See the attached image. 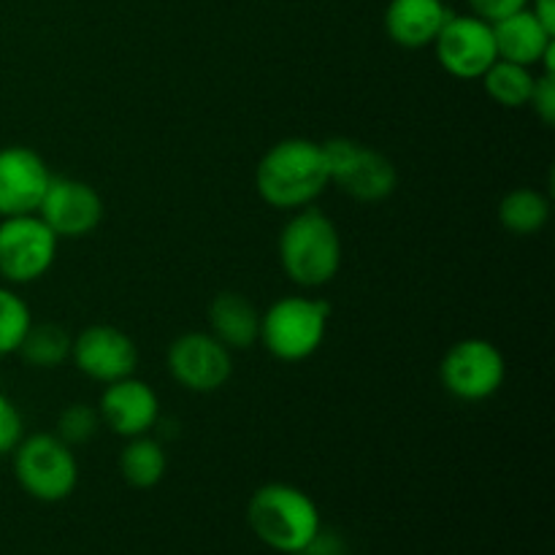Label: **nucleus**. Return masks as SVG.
I'll return each instance as SVG.
<instances>
[{"instance_id": "39448f33", "label": "nucleus", "mask_w": 555, "mask_h": 555, "mask_svg": "<svg viewBox=\"0 0 555 555\" xmlns=\"http://www.w3.org/2000/svg\"><path fill=\"white\" fill-rule=\"evenodd\" d=\"M11 455H14L16 482L36 502H65L79 486V461L74 448L65 444L57 434L22 437Z\"/></svg>"}, {"instance_id": "f03ea898", "label": "nucleus", "mask_w": 555, "mask_h": 555, "mask_svg": "<svg viewBox=\"0 0 555 555\" xmlns=\"http://www.w3.org/2000/svg\"><path fill=\"white\" fill-rule=\"evenodd\" d=\"M247 524L266 547L282 555H301L323 529L314 499L287 482H269L253 493Z\"/></svg>"}, {"instance_id": "dca6fc26", "label": "nucleus", "mask_w": 555, "mask_h": 555, "mask_svg": "<svg viewBox=\"0 0 555 555\" xmlns=\"http://www.w3.org/2000/svg\"><path fill=\"white\" fill-rule=\"evenodd\" d=\"M491 27L499 60L529 65V68L540 65L542 54H545L547 47L555 41V33L547 30V27L531 14L529 5L515 11V14L491 22Z\"/></svg>"}, {"instance_id": "6e6552de", "label": "nucleus", "mask_w": 555, "mask_h": 555, "mask_svg": "<svg viewBox=\"0 0 555 555\" xmlns=\"http://www.w3.org/2000/svg\"><path fill=\"white\" fill-rule=\"evenodd\" d=\"M507 377V363L488 339H461L439 363V383L459 401H486L499 393Z\"/></svg>"}, {"instance_id": "f3484780", "label": "nucleus", "mask_w": 555, "mask_h": 555, "mask_svg": "<svg viewBox=\"0 0 555 555\" xmlns=\"http://www.w3.org/2000/svg\"><path fill=\"white\" fill-rule=\"evenodd\" d=\"M209 334L228 350H247L258 341L260 312L242 293H220L209 307Z\"/></svg>"}, {"instance_id": "4be33fe9", "label": "nucleus", "mask_w": 555, "mask_h": 555, "mask_svg": "<svg viewBox=\"0 0 555 555\" xmlns=\"http://www.w3.org/2000/svg\"><path fill=\"white\" fill-rule=\"evenodd\" d=\"M36 323L25 298L9 285H0V356H11L20 350L22 339L30 325Z\"/></svg>"}, {"instance_id": "cd10ccee", "label": "nucleus", "mask_w": 555, "mask_h": 555, "mask_svg": "<svg viewBox=\"0 0 555 555\" xmlns=\"http://www.w3.org/2000/svg\"><path fill=\"white\" fill-rule=\"evenodd\" d=\"M529 9L547 30L555 33V0H529Z\"/></svg>"}, {"instance_id": "aec40b11", "label": "nucleus", "mask_w": 555, "mask_h": 555, "mask_svg": "<svg viewBox=\"0 0 555 555\" xmlns=\"http://www.w3.org/2000/svg\"><path fill=\"white\" fill-rule=\"evenodd\" d=\"M482 87L488 95L504 108H524L529 106L531 90H534L537 74L529 65L507 63V60H496L491 68L482 74Z\"/></svg>"}, {"instance_id": "20e7f679", "label": "nucleus", "mask_w": 555, "mask_h": 555, "mask_svg": "<svg viewBox=\"0 0 555 555\" xmlns=\"http://www.w3.org/2000/svg\"><path fill=\"white\" fill-rule=\"evenodd\" d=\"M331 304L301 296H285L260 314L258 341L276 361L298 363L320 350L328 331Z\"/></svg>"}, {"instance_id": "f8f14e48", "label": "nucleus", "mask_w": 555, "mask_h": 555, "mask_svg": "<svg viewBox=\"0 0 555 555\" xmlns=\"http://www.w3.org/2000/svg\"><path fill=\"white\" fill-rule=\"evenodd\" d=\"M70 361L95 383H117L139 366V347L114 325H90L70 341Z\"/></svg>"}, {"instance_id": "412c9836", "label": "nucleus", "mask_w": 555, "mask_h": 555, "mask_svg": "<svg viewBox=\"0 0 555 555\" xmlns=\"http://www.w3.org/2000/svg\"><path fill=\"white\" fill-rule=\"evenodd\" d=\"M70 341L68 331L54 323H33L27 336L20 345V356L27 366L36 369H57L70 361Z\"/></svg>"}, {"instance_id": "7ed1b4c3", "label": "nucleus", "mask_w": 555, "mask_h": 555, "mask_svg": "<svg viewBox=\"0 0 555 555\" xmlns=\"http://www.w3.org/2000/svg\"><path fill=\"white\" fill-rule=\"evenodd\" d=\"M280 263L287 280L301 287H323L341 269V236L320 209L296 211L280 233Z\"/></svg>"}, {"instance_id": "6ab92c4d", "label": "nucleus", "mask_w": 555, "mask_h": 555, "mask_svg": "<svg viewBox=\"0 0 555 555\" xmlns=\"http://www.w3.org/2000/svg\"><path fill=\"white\" fill-rule=\"evenodd\" d=\"M551 220V201L531 188L509 190L499 204V222L515 236H534Z\"/></svg>"}, {"instance_id": "423d86ee", "label": "nucleus", "mask_w": 555, "mask_h": 555, "mask_svg": "<svg viewBox=\"0 0 555 555\" xmlns=\"http://www.w3.org/2000/svg\"><path fill=\"white\" fill-rule=\"evenodd\" d=\"M320 146H323L331 182L339 184L350 198L377 204V201L393 195L399 173L383 152L358 144L352 139H331Z\"/></svg>"}, {"instance_id": "0eeeda50", "label": "nucleus", "mask_w": 555, "mask_h": 555, "mask_svg": "<svg viewBox=\"0 0 555 555\" xmlns=\"http://www.w3.org/2000/svg\"><path fill=\"white\" fill-rule=\"evenodd\" d=\"M57 242L38 215L0 217V280L30 285L52 269Z\"/></svg>"}, {"instance_id": "a878e982", "label": "nucleus", "mask_w": 555, "mask_h": 555, "mask_svg": "<svg viewBox=\"0 0 555 555\" xmlns=\"http://www.w3.org/2000/svg\"><path fill=\"white\" fill-rule=\"evenodd\" d=\"M469 5L480 20L496 22L502 20V16H509L515 14V11L526 9L529 0H469Z\"/></svg>"}, {"instance_id": "f257e3e1", "label": "nucleus", "mask_w": 555, "mask_h": 555, "mask_svg": "<svg viewBox=\"0 0 555 555\" xmlns=\"http://www.w3.org/2000/svg\"><path fill=\"white\" fill-rule=\"evenodd\" d=\"M331 184L323 146L312 139H282L255 168L258 195L274 209H307Z\"/></svg>"}, {"instance_id": "bb28decb", "label": "nucleus", "mask_w": 555, "mask_h": 555, "mask_svg": "<svg viewBox=\"0 0 555 555\" xmlns=\"http://www.w3.org/2000/svg\"><path fill=\"white\" fill-rule=\"evenodd\" d=\"M301 555H341V540L331 531L320 529L318 537L309 542V547Z\"/></svg>"}, {"instance_id": "a211bd4d", "label": "nucleus", "mask_w": 555, "mask_h": 555, "mask_svg": "<svg viewBox=\"0 0 555 555\" xmlns=\"http://www.w3.org/2000/svg\"><path fill=\"white\" fill-rule=\"evenodd\" d=\"M166 450L150 434L128 439V444L119 453V475H122V480L130 488H139V491H150V488L160 486V480L166 477Z\"/></svg>"}, {"instance_id": "9b49d317", "label": "nucleus", "mask_w": 555, "mask_h": 555, "mask_svg": "<svg viewBox=\"0 0 555 555\" xmlns=\"http://www.w3.org/2000/svg\"><path fill=\"white\" fill-rule=\"evenodd\" d=\"M36 215L57 238L90 236L103 220V198L92 184L70 177L49 179Z\"/></svg>"}, {"instance_id": "9d476101", "label": "nucleus", "mask_w": 555, "mask_h": 555, "mask_svg": "<svg viewBox=\"0 0 555 555\" xmlns=\"http://www.w3.org/2000/svg\"><path fill=\"white\" fill-rule=\"evenodd\" d=\"M168 372L193 393H215L231 379V350L206 331L177 336L168 347Z\"/></svg>"}, {"instance_id": "b1692460", "label": "nucleus", "mask_w": 555, "mask_h": 555, "mask_svg": "<svg viewBox=\"0 0 555 555\" xmlns=\"http://www.w3.org/2000/svg\"><path fill=\"white\" fill-rule=\"evenodd\" d=\"M22 437H25V423H22L20 410L9 396L0 393V459L14 453Z\"/></svg>"}, {"instance_id": "1a4fd4ad", "label": "nucleus", "mask_w": 555, "mask_h": 555, "mask_svg": "<svg viewBox=\"0 0 555 555\" xmlns=\"http://www.w3.org/2000/svg\"><path fill=\"white\" fill-rule=\"evenodd\" d=\"M431 47L439 65L455 79H482L499 60L491 22L477 14H450Z\"/></svg>"}, {"instance_id": "393cba45", "label": "nucleus", "mask_w": 555, "mask_h": 555, "mask_svg": "<svg viewBox=\"0 0 555 555\" xmlns=\"http://www.w3.org/2000/svg\"><path fill=\"white\" fill-rule=\"evenodd\" d=\"M529 106L534 108V114L547 128L555 125V74H537Z\"/></svg>"}, {"instance_id": "4468645a", "label": "nucleus", "mask_w": 555, "mask_h": 555, "mask_svg": "<svg viewBox=\"0 0 555 555\" xmlns=\"http://www.w3.org/2000/svg\"><path fill=\"white\" fill-rule=\"evenodd\" d=\"M98 415H101L103 426L117 437H144L157 426L160 401L144 379H135L130 374V377L106 385L101 401H98Z\"/></svg>"}, {"instance_id": "5701e85b", "label": "nucleus", "mask_w": 555, "mask_h": 555, "mask_svg": "<svg viewBox=\"0 0 555 555\" xmlns=\"http://www.w3.org/2000/svg\"><path fill=\"white\" fill-rule=\"evenodd\" d=\"M98 428H101V415L90 404H68L57 417V437L70 448L90 442Z\"/></svg>"}, {"instance_id": "ddd939ff", "label": "nucleus", "mask_w": 555, "mask_h": 555, "mask_svg": "<svg viewBox=\"0 0 555 555\" xmlns=\"http://www.w3.org/2000/svg\"><path fill=\"white\" fill-rule=\"evenodd\" d=\"M52 171L30 146L0 150V217L36 215Z\"/></svg>"}, {"instance_id": "2eb2a0df", "label": "nucleus", "mask_w": 555, "mask_h": 555, "mask_svg": "<svg viewBox=\"0 0 555 555\" xmlns=\"http://www.w3.org/2000/svg\"><path fill=\"white\" fill-rule=\"evenodd\" d=\"M444 0H390L385 9V30L390 41L404 49L431 47L442 25L448 22Z\"/></svg>"}]
</instances>
